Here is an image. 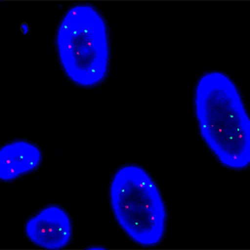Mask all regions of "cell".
I'll use <instances>...</instances> for the list:
<instances>
[{"mask_svg": "<svg viewBox=\"0 0 250 250\" xmlns=\"http://www.w3.org/2000/svg\"><path fill=\"white\" fill-rule=\"evenodd\" d=\"M193 111L199 133L220 165L234 171L250 165V120L235 83L221 71L206 72L197 81Z\"/></svg>", "mask_w": 250, "mask_h": 250, "instance_id": "1", "label": "cell"}, {"mask_svg": "<svg viewBox=\"0 0 250 250\" xmlns=\"http://www.w3.org/2000/svg\"><path fill=\"white\" fill-rule=\"evenodd\" d=\"M54 45L63 74L74 85L92 88L108 77L110 68L109 29L96 6L80 2L60 20Z\"/></svg>", "mask_w": 250, "mask_h": 250, "instance_id": "2", "label": "cell"}, {"mask_svg": "<svg viewBox=\"0 0 250 250\" xmlns=\"http://www.w3.org/2000/svg\"><path fill=\"white\" fill-rule=\"evenodd\" d=\"M108 195L114 219L128 239L145 249L160 245L168 212L148 171L135 164L123 165L111 178Z\"/></svg>", "mask_w": 250, "mask_h": 250, "instance_id": "3", "label": "cell"}, {"mask_svg": "<svg viewBox=\"0 0 250 250\" xmlns=\"http://www.w3.org/2000/svg\"><path fill=\"white\" fill-rule=\"evenodd\" d=\"M24 233L27 239L39 249L64 250L71 241L68 233H73V221L60 205H48L27 219Z\"/></svg>", "mask_w": 250, "mask_h": 250, "instance_id": "4", "label": "cell"}, {"mask_svg": "<svg viewBox=\"0 0 250 250\" xmlns=\"http://www.w3.org/2000/svg\"><path fill=\"white\" fill-rule=\"evenodd\" d=\"M43 154L39 145L26 140H15L0 148V180L10 183L40 168Z\"/></svg>", "mask_w": 250, "mask_h": 250, "instance_id": "5", "label": "cell"}, {"mask_svg": "<svg viewBox=\"0 0 250 250\" xmlns=\"http://www.w3.org/2000/svg\"><path fill=\"white\" fill-rule=\"evenodd\" d=\"M88 250H108L107 248L101 245H96V246H91V247L87 248Z\"/></svg>", "mask_w": 250, "mask_h": 250, "instance_id": "6", "label": "cell"}]
</instances>
